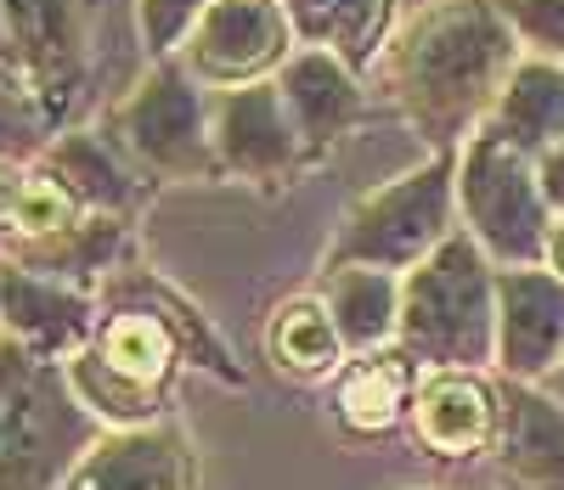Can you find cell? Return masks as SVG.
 <instances>
[{
  "label": "cell",
  "instance_id": "8992f818",
  "mask_svg": "<svg viewBox=\"0 0 564 490\" xmlns=\"http://www.w3.org/2000/svg\"><path fill=\"white\" fill-rule=\"evenodd\" d=\"M452 209H457V153H435L401 181L367 192L345 215L334 249H327V271L339 265L412 271L452 237Z\"/></svg>",
  "mask_w": 564,
  "mask_h": 490
},
{
  "label": "cell",
  "instance_id": "30bf717a",
  "mask_svg": "<svg viewBox=\"0 0 564 490\" xmlns=\"http://www.w3.org/2000/svg\"><path fill=\"white\" fill-rule=\"evenodd\" d=\"M0 327L18 345H29L40 361H57V356L68 361L97 338L102 316H97V293L23 271L18 260H0Z\"/></svg>",
  "mask_w": 564,
  "mask_h": 490
},
{
  "label": "cell",
  "instance_id": "7c38bea8",
  "mask_svg": "<svg viewBox=\"0 0 564 490\" xmlns=\"http://www.w3.org/2000/svg\"><path fill=\"white\" fill-rule=\"evenodd\" d=\"M276 90L289 102V119L300 130V146H305V164H316L327 146H339L361 113H367V96H361V79L350 63H339L334 52H300L276 68Z\"/></svg>",
  "mask_w": 564,
  "mask_h": 490
},
{
  "label": "cell",
  "instance_id": "7402d4cb",
  "mask_svg": "<svg viewBox=\"0 0 564 490\" xmlns=\"http://www.w3.org/2000/svg\"><path fill=\"white\" fill-rule=\"evenodd\" d=\"M124 249V220L119 215H79L68 231H52V237H34V242H18L12 260L23 271H40V276H57V282H97L102 271H113Z\"/></svg>",
  "mask_w": 564,
  "mask_h": 490
},
{
  "label": "cell",
  "instance_id": "9a60e30c",
  "mask_svg": "<svg viewBox=\"0 0 564 490\" xmlns=\"http://www.w3.org/2000/svg\"><path fill=\"white\" fill-rule=\"evenodd\" d=\"M497 462L520 490H564V406L547 389H502Z\"/></svg>",
  "mask_w": 564,
  "mask_h": 490
},
{
  "label": "cell",
  "instance_id": "7a4b0ae2",
  "mask_svg": "<svg viewBox=\"0 0 564 490\" xmlns=\"http://www.w3.org/2000/svg\"><path fill=\"white\" fill-rule=\"evenodd\" d=\"M102 439L63 361H40L0 333V490H57Z\"/></svg>",
  "mask_w": 564,
  "mask_h": 490
},
{
  "label": "cell",
  "instance_id": "2e32d148",
  "mask_svg": "<svg viewBox=\"0 0 564 490\" xmlns=\"http://www.w3.org/2000/svg\"><path fill=\"white\" fill-rule=\"evenodd\" d=\"M97 356L102 372H113L119 383L141 389V395H159L170 389V372L181 367V333L153 311V305H113V316H102L97 338L85 345Z\"/></svg>",
  "mask_w": 564,
  "mask_h": 490
},
{
  "label": "cell",
  "instance_id": "ffe728a7",
  "mask_svg": "<svg viewBox=\"0 0 564 490\" xmlns=\"http://www.w3.org/2000/svg\"><path fill=\"white\" fill-rule=\"evenodd\" d=\"M322 305H327V316H334L345 350L372 356L401 333V276L372 271V265H339V271H327Z\"/></svg>",
  "mask_w": 564,
  "mask_h": 490
},
{
  "label": "cell",
  "instance_id": "d4e9b609",
  "mask_svg": "<svg viewBox=\"0 0 564 490\" xmlns=\"http://www.w3.org/2000/svg\"><path fill=\"white\" fill-rule=\"evenodd\" d=\"M215 7V0H135V29H141V45L148 57H181L186 34L198 29V18Z\"/></svg>",
  "mask_w": 564,
  "mask_h": 490
},
{
  "label": "cell",
  "instance_id": "603a6c76",
  "mask_svg": "<svg viewBox=\"0 0 564 490\" xmlns=\"http://www.w3.org/2000/svg\"><path fill=\"white\" fill-rule=\"evenodd\" d=\"M265 356L276 372L289 378H327L345 367V338L334 327V316H327L322 300H289L271 311V327H265Z\"/></svg>",
  "mask_w": 564,
  "mask_h": 490
},
{
  "label": "cell",
  "instance_id": "5bb4252c",
  "mask_svg": "<svg viewBox=\"0 0 564 490\" xmlns=\"http://www.w3.org/2000/svg\"><path fill=\"white\" fill-rule=\"evenodd\" d=\"M412 428L435 457H475V451L497 446L502 395L480 372L430 367L412 389Z\"/></svg>",
  "mask_w": 564,
  "mask_h": 490
},
{
  "label": "cell",
  "instance_id": "484cf974",
  "mask_svg": "<svg viewBox=\"0 0 564 490\" xmlns=\"http://www.w3.org/2000/svg\"><path fill=\"white\" fill-rule=\"evenodd\" d=\"M497 12L520 40V52L564 63V0H497Z\"/></svg>",
  "mask_w": 564,
  "mask_h": 490
},
{
  "label": "cell",
  "instance_id": "4dcf8cb0",
  "mask_svg": "<svg viewBox=\"0 0 564 490\" xmlns=\"http://www.w3.org/2000/svg\"><path fill=\"white\" fill-rule=\"evenodd\" d=\"M0 79L18 85V63H12V40H7V23H0Z\"/></svg>",
  "mask_w": 564,
  "mask_h": 490
},
{
  "label": "cell",
  "instance_id": "4fadbf2b",
  "mask_svg": "<svg viewBox=\"0 0 564 490\" xmlns=\"http://www.w3.org/2000/svg\"><path fill=\"white\" fill-rule=\"evenodd\" d=\"M57 490H198V462L175 428H113Z\"/></svg>",
  "mask_w": 564,
  "mask_h": 490
},
{
  "label": "cell",
  "instance_id": "52a82bcc",
  "mask_svg": "<svg viewBox=\"0 0 564 490\" xmlns=\"http://www.w3.org/2000/svg\"><path fill=\"white\" fill-rule=\"evenodd\" d=\"M18 85L45 124L79 108L90 63V0H0Z\"/></svg>",
  "mask_w": 564,
  "mask_h": 490
},
{
  "label": "cell",
  "instance_id": "83f0119b",
  "mask_svg": "<svg viewBox=\"0 0 564 490\" xmlns=\"http://www.w3.org/2000/svg\"><path fill=\"white\" fill-rule=\"evenodd\" d=\"M40 170H29L23 159H0V231L18 237V220L29 209V192H34Z\"/></svg>",
  "mask_w": 564,
  "mask_h": 490
},
{
  "label": "cell",
  "instance_id": "9c48e42d",
  "mask_svg": "<svg viewBox=\"0 0 564 490\" xmlns=\"http://www.w3.org/2000/svg\"><path fill=\"white\" fill-rule=\"evenodd\" d=\"M215 159L220 175L254 181V186H282L294 170H305V146L276 79L215 96Z\"/></svg>",
  "mask_w": 564,
  "mask_h": 490
},
{
  "label": "cell",
  "instance_id": "6da1fadb",
  "mask_svg": "<svg viewBox=\"0 0 564 490\" xmlns=\"http://www.w3.org/2000/svg\"><path fill=\"white\" fill-rule=\"evenodd\" d=\"M513 68L520 40L497 0H430L384 45V85L406 124L435 141V153H457V141L491 119Z\"/></svg>",
  "mask_w": 564,
  "mask_h": 490
},
{
  "label": "cell",
  "instance_id": "ac0fdd59",
  "mask_svg": "<svg viewBox=\"0 0 564 490\" xmlns=\"http://www.w3.org/2000/svg\"><path fill=\"white\" fill-rule=\"evenodd\" d=\"M480 130H497L508 146H520L525 159H542L564 141V63L520 57V68L508 74L497 108Z\"/></svg>",
  "mask_w": 564,
  "mask_h": 490
},
{
  "label": "cell",
  "instance_id": "cb8c5ba5",
  "mask_svg": "<svg viewBox=\"0 0 564 490\" xmlns=\"http://www.w3.org/2000/svg\"><path fill=\"white\" fill-rule=\"evenodd\" d=\"M102 293H108V305H153V311L181 333V350L193 356L198 367H209L220 383H243V372L226 361L220 338L209 333V322L198 316V305H193V300H181L170 282H159V276H148V271H124V276H108Z\"/></svg>",
  "mask_w": 564,
  "mask_h": 490
},
{
  "label": "cell",
  "instance_id": "277c9868",
  "mask_svg": "<svg viewBox=\"0 0 564 490\" xmlns=\"http://www.w3.org/2000/svg\"><path fill=\"white\" fill-rule=\"evenodd\" d=\"M457 209L468 220V237L502 265H542L547 231H553V204L542 192L536 159L508 146L497 130H475L457 153Z\"/></svg>",
  "mask_w": 564,
  "mask_h": 490
},
{
  "label": "cell",
  "instance_id": "f546056e",
  "mask_svg": "<svg viewBox=\"0 0 564 490\" xmlns=\"http://www.w3.org/2000/svg\"><path fill=\"white\" fill-rule=\"evenodd\" d=\"M542 265L564 282V215L553 220V231H547V254H542Z\"/></svg>",
  "mask_w": 564,
  "mask_h": 490
},
{
  "label": "cell",
  "instance_id": "8fae6325",
  "mask_svg": "<svg viewBox=\"0 0 564 490\" xmlns=\"http://www.w3.org/2000/svg\"><path fill=\"white\" fill-rule=\"evenodd\" d=\"M564 356V282L547 265L497 276V367L513 383H542Z\"/></svg>",
  "mask_w": 564,
  "mask_h": 490
},
{
  "label": "cell",
  "instance_id": "44dd1931",
  "mask_svg": "<svg viewBox=\"0 0 564 490\" xmlns=\"http://www.w3.org/2000/svg\"><path fill=\"white\" fill-rule=\"evenodd\" d=\"M412 356L406 350H372L356 356L339 372V417L350 434H384L401 423V412H412Z\"/></svg>",
  "mask_w": 564,
  "mask_h": 490
},
{
  "label": "cell",
  "instance_id": "4316f807",
  "mask_svg": "<svg viewBox=\"0 0 564 490\" xmlns=\"http://www.w3.org/2000/svg\"><path fill=\"white\" fill-rule=\"evenodd\" d=\"M45 130V119L34 113V102L23 96V85L0 79V159H18L23 146H34Z\"/></svg>",
  "mask_w": 564,
  "mask_h": 490
},
{
  "label": "cell",
  "instance_id": "f1b7e54d",
  "mask_svg": "<svg viewBox=\"0 0 564 490\" xmlns=\"http://www.w3.org/2000/svg\"><path fill=\"white\" fill-rule=\"evenodd\" d=\"M536 175H542V192H547L553 215H564V141L553 146V153H542V159H536Z\"/></svg>",
  "mask_w": 564,
  "mask_h": 490
},
{
  "label": "cell",
  "instance_id": "5b68a950",
  "mask_svg": "<svg viewBox=\"0 0 564 490\" xmlns=\"http://www.w3.org/2000/svg\"><path fill=\"white\" fill-rule=\"evenodd\" d=\"M108 141L159 181H226L215 159V102L181 57L141 74V85L108 119Z\"/></svg>",
  "mask_w": 564,
  "mask_h": 490
},
{
  "label": "cell",
  "instance_id": "3957f363",
  "mask_svg": "<svg viewBox=\"0 0 564 490\" xmlns=\"http://www.w3.org/2000/svg\"><path fill=\"white\" fill-rule=\"evenodd\" d=\"M401 350L430 367L475 372L497 361V276L491 254L468 231L401 276Z\"/></svg>",
  "mask_w": 564,
  "mask_h": 490
},
{
  "label": "cell",
  "instance_id": "e0dca14e",
  "mask_svg": "<svg viewBox=\"0 0 564 490\" xmlns=\"http://www.w3.org/2000/svg\"><path fill=\"white\" fill-rule=\"evenodd\" d=\"M282 12H289L300 45L334 52L339 63H350L361 74L384 57L395 0H282Z\"/></svg>",
  "mask_w": 564,
  "mask_h": 490
},
{
  "label": "cell",
  "instance_id": "1f68e13d",
  "mask_svg": "<svg viewBox=\"0 0 564 490\" xmlns=\"http://www.w3.org/2000/svg\"><path fill=\"white\" fill-rule=\"evenodd\" d=\"M542 389H547V395H553V401L564 406V356H558V367H553V372L542 378Z\"/></svg>",
  "mask_w": 564,
  "mask_h": 490
},
{
  "label": "cell",
  "instance_id": "d6986e66",
  "mask_svg": "<svg viewBox=\"0 0 564 490\" xmlns=\"http://www.w3.org/2000/svg\"><path fill=\"white\" fill-rule=\"evenodd\" d=\"M40 170L52 175L85 215H124L135 204V175L124 170V153L113 141L90 130H63L57 141H45Z\"/></svg>",
  "mask_w": 564,
  "mask_h": 490
},
{
  "label": "cell",
  "instance_id": "ba28073f",
  "mask_svg": "<svg viewBox=\"0 0 564 490\" xmlns=\"http://www.w3.org/2000/svg\"><path fill=\"white\" fill-rule=\"evenodd\" d=\"M300 52L282 0H215L186 34L181 63L204 90H243L276 79V68Z\"/></svg>",
  "mask_w": 564,
  "mask_h": 490
}]
</instances>
